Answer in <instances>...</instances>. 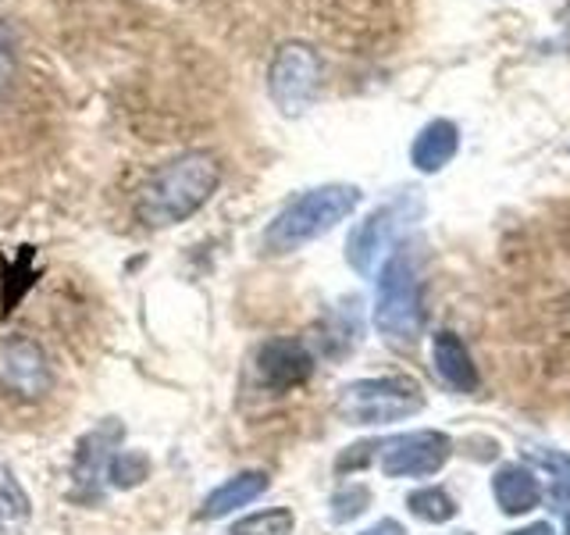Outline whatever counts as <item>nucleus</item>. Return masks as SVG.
Returning <instances> with one entry per match:
<instances>
[{"label": "nucleus", "mask_w": 570, "mask_h": 535, "mask_svg": "<svg viewBox=\"0 0 570 535\" xmlns=\"http://www.w3.org/2000/svg\"><path fill=\"white\" fill-rule=\"evenodd\" d=\"M222 183V160L210 150L178 154L139 186L136 214L150 228H171L193 218Z\"/></svg>", "instance_id": "1"}, {"label": "nucleus", "mask_w": 570, "mask_h": 535, "mask_svg": "<svg viewBox=\"0 0 570 535\" xmlns=\"http://www.w3.org/2000/svg\"><path fill=\"white\" fill-rule=\"evenodd\" d=\"M361 207V189L350 183H328L314 186L307 193L293 196L264 228V250L267 254H293V250L321 240L338 222Z\"/></svg>", "instance_id": "2"}, {"label": "nucleus", "mask_w": 570, "mask_h": 535, "mask_svg": "<svg viewBox=\"0 0 570 535\" xmlns=\"http://www.w3.org/2000/svg\"><path fill=\"white\" fill-rule=\"evenodd\" d=\"M374 329H379L389 343L414 347L424 329L421 311V282L414 257L406 250H396L379 275V300H374Z\"/></svg>", "instance_id": "3"}, {"label": "nucleus", "mask_w": 570, "mask_h": 535, "mask_svg": "<svg viewBox=\"0 0 570 535\" xmlns=\"http://www.w3.org/2000/svg\"><path fill=\"white\" fill-rule=\"evenodd\" d=\"M424 407V392L406 374H389V379H361L343 386L335 400V415L346 425H392Z\"/></svg>", "instance_id": "4"}, {"label": "nucleus", "mask_w": 570, "mask_h": 535, "mask_svg": "<svg viewBox=\"0 0 570 535\" xmlns=\"http://www.w3.org/2000/svg\"><path fill=\"white\" fill-rule=\"evenodd\" d=\"M321 86V54L303 43L289 40L275 50L272 65H267V97L285 118H299L317 97Z\"/></svg>", "instance_id": "5"}, {"label": "nucleus", "mask_w": 570, "mask_h": 535, "mask_svg": "<svg viewBox=\"0 0 570 535\" xmlns=\"http://www.w3.org/2000/svg\"><path fill=\"white\" fill-rule=\"evenodd\" d=\"M421 214V201L417 196H400V201H389L379 211H371L367 218L350 232L346 243V261L353 272L361 275H374V268L382 264V257L389 254L403 232L417 222Z\"/></svg>", "instance_id": "6"}, {"label": "nucleus", "mask_w": 570, "mask_h": 535, "mask_svg": "<svg viewBox=\"0 0 570 535\" xmlns=\"http://www.w3.org/2000/svg\"><path fill=\"white\" fill-rule=\"evenodd\" d=\"M53 386L47 353L26 335L0 339V389L18 400H40Z\"/></svg>", "instance_id": "7"}, {"label": "nucleus", "mask_w": 570, "mask_h": 535, "mask_svg": "<svg viewBox=\"0 0 570 535\" xmlns=\"http://www.w3.org/2000/svg\"><path fill=\"white\" fill-rule=\"evenodd\" d=\"M453 442L450 436L424 428V432H406L382 442V471L389 478H424L442 471V464L450 460Z\"/></svg>", "instance_id": "8"}, {"label": "nucleus", "mask_w": 570, "mask_h": 535, "mask_svg": "<svg viewBox=\"0 0 570 535\" xmlns=\"http://www.w3.org/2000/svg\"><path fill=\"white\" fill-rule=\"evenodd\" d=\"M121 421L118 418H107L100 428L86 432L76 442V457H71V481H76V496L79 499H94L100 493V481H104V468L111 464L115 457V446L121 442Z\"/></svg>", "instance_id": "9"}, {"label": "nucleus", "mask_w": 570, "mask_h": 535, "mask_svg": "<svg viewBox=\"0 0 570 535\" xmlns=\"http://www.w3.org/2000/svg\"><path fill=\"white\" fill-rule=\"evenodd\" d=\"M257 374L267 389L285 392L303 386L314 374V357L299 339H272L257 353Z\"/></svg>", "instance_id": "10"}, {"label": "nucleus", "mask_w": 570, "mask_h": 535, "mask_svg": "<svg viewBox=\"0 0 570 535\" xmlns=\"http://www.w3.org/2000/svg\"><path fill=\"white\" fill-rule=\"evenodd\" d=\"M456 150H460V129H456V121L435 118V121H428L424 129L417 133L414 147H410V160H414L417 172L435 175V172H442L445 165H450V160L456 157Z\"/></svg>", "instance_id": "11"}, {"label": "nucleus", "mask_w": 570, "mask_h": 535, "mask_svg": "<svg viewBox=\"0 0 570 535\" xmlns=\"http://www.w3.org/2000/svg\"><path fill=\"white\" fill-rule=\"evenodd\" d=\"M432 357H435V371L442 374V382L463 392V397H471L478 392L481 379H478V368L471 361L468 347H463V339L453 335V332H439L435 343H432Z\"/></svg>", "instance_id": "12"}, {"label": "nucleus", "mask_w": 570, "mask_h": 535, "mask_svg": "<svg viewBox=\"0 0 570 535\" xmlns=\"http://www.w3.org/2000/svg\"><path fill=\"white\" fill-rule=\"evenodd\" d=\"M492 493L503 514H528L531 507H539V499H542L539 478H534L524 464H503L492 478Z\"/></svg>", "instance_id": "13"}, {"label": "nucleus", "mask_w": 570, "mask_h": 535, "mask_svg": "<svg viewBox=\"0 0 570 535\" xmlns=\"http://www.w3.org/2000/svg\"><path fill=\"white\" fill-rule=\"evenodd\" d=\"M264 493H267V475L264 471H243L236 478L222 481V486L204 499L200 517H204V522H214V517H225L232 510L254 504V499L264 496Z\"/></svg>", "instance_id": "14"}, {"label": "nucleus", "mask_w": 570, "mask_h": 535, "mask_svg": "<svg viewBox=\"0 0 570 535\" xmlns=\"http://www.w3.org/2000/svg\"><path fill=\"white\" fill-rule=\"evenodd\" d=\"M406 507H410V514L421 517V522H428V525H442V522H450V517L456 514L453 496L445 489H439V486L414 489L406 496Z\"/></svg>", "instance_id": "15"}, {"label": "nucleus", "mask_w": 570, "mask_h": 535, "mask_svg": "<svg viewBox=\"0 0 570 535\" xmlns=\"http://www.w3.org/2000/svg\"><path fill=\"white\" fill-rule=\"evenodd\" d=\"M107 478H111L115 489H136L150 478V457L142 450L115 454L111 464H107Z\"/></svg>", "instance_id": "16"}, {"label": "nucleus", "mask_w": 570, "mask_h": 535, "mask_svg": "<svg viewBox=\"0 0 570 535\" xmlns=\"http://www.w3.org/2000/svg\"><path fill=\"white\" fill-rule=\"evenodd\" d=\"M228 535H293V510L275 507V510L249 514Z\"/></svg>", "instance_id": "17"}, {"label": "nucleus", "mask_w": 570, "mask_h": 535, "mask_svg": "<svg viewBox=\"0 0 570 535\" xmlns=\"http://www.w3.org/2000/svg\"><path fill=\"white\" fill-rule=\"evenodd\" d=\"M371 507V489L367 486H343L332 496V522L346 525L353 517H361Z\"/></svg>", "instance_id": "18"}, {"label": "nucleus", "mask_w": 570, "mask_h": 535, "mask_svg": "<svg viewBox=\"0 0 570 535\" xmlns=\"http://www.w3.org/2000/svg\"><path fill=\"white\" fill-rule=\"evenodd\" d=\"M0 514L11 517V522H26L29 517V496L4 464H0Z\"/></svg>", "instance_id": "19"}, {"label": "nucleus", "mask_w": 570, "mask_h": 535, "mask_svg": "<svg viewBox=\"0 0 570 535\" xmlns=\"http://www.w3.org/2000/svg\"><path fill=\"white\" fill-rule=\"evenodd\" d=\"M14 71H18V43H14V32L0 22V89H8Z\"/></svg>", "instance_id": "20"}, {"label": "nucleus", "mask_w": 570, "mask_h": 535, "mask_svg": "<svg viewBox=\"0 0 570 535\" xmlns=\"http://www.w3.org/2000/svg\"><path fill=\"white\" fill-rule=\"evenodd\" d=\"M379 446H382V442H356V446H350V450H343V457L335 460V471H338V475H346V471H356V468H367Z\"/></svg>", "instance_id": "21"}, {"label": "nucleus", "mask_w": 570, "mask_h": 535, "mask_svg": "<svg viewBox=\"0 0 570 535\" xmlns=\"http://www.w3.org/2000/svg\"><path fill=\"white\" fill-rule=\"evenodd\" d=\"M361 535H406V528H403L400 522H392V517H385V522L371 525V528H367V532H361Z\"/></svg>", "instance_id": "22"}, {"label": "nucleus", "mask_w": 570, "mask_h": 535, "mask_svg": "<svg viewBox=\"0 0 570 535\" xmlns=\"http://www.w3.org/2000/svg\"><path fill=\"white\" fill-rule=\"evenodd\" d=\"M510 535H552V525L549 522H534V525H528L521 532H510Z\"/></svg>", "instance_id": "23"}, {"label": "nucleus", "mask_w": 570, "mask_h": 535, "mask_svg": "<svg viewBox=\"0 0 570 535\" xmlns=\"http://www.w3.org/2000/svg\"><path fill=\"white\" fill-rule=\"evenodd\" d=\"M567 18H570V8H567ZM567 47H570V26H567Z\"/></svg>", "instance_id": "24"}, {"label": "nucleus", "mask_w": 570, "mask_h": 535, "mask_svg": "<svg viewBox=\"0 0 570 535\" xmlns=\"http://www.w3.org/2000/svg\"><path fill=\"white\" fill-rule=\"evenodd\" d=\"M567 535H570V514H567Z\"/></svg>", "instance_id": "25"}]
</instances>
